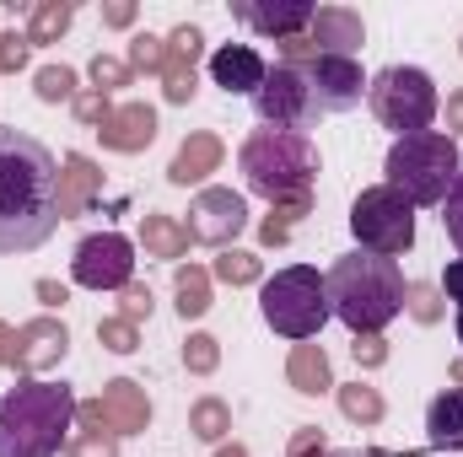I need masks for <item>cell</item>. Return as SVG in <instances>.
Wrapping results in <instances>:
<instances>
[{
  "label": "cell",
  "mask_w": 463,
  "mask_h": 457,
  "mask_svg": "<svg viewBox=\"0 0 463 457\" xmlns=\"http://www.w3.org/2000/svg\"><path fill=\"white\" fill-rule=\"evenodd\" d=\"M286 382L302 393V398H318V393H335V366H329V350L324 344H291L286 355Z\"/></svg>",
  "instance_id": "cell-22"
},
{
  "label": "cell",
  "mask_w": 463,
  "mask_h": 457,
  "mask_svg": "<svg viewBox=\"0 0 463 457\" xmlns=\"http://www.w3.org/2000/svg\"><path fill=\"white\" fill-rule=\"evenodd\" d=\"M151 307H156L151 285H135V280H129V285L118 291V318H124V323H135V329H140V318H151Z\"/></svg>",
  "instance_id": "cell-39"
},
{
  "label": "cell",
  "mask_w": 463,
  "mask_h": 457,
  "mask_svg": "<svg viewBox=\"0 0 463 457\" xmlns=\"http://www.w3.org/2000/svg\"><path fill=\"white\" fill-rule=\"evenodd\" d=\"M103 194V167L81 151H71L60 162V221H76L92 210V200Z\"/></svg>",
  "instance_id": "cell-20"
},
{
  "label": "cell",
  "mask_w": 463,
  "mask_h": 457,
  "mask_svg": "<svg viewBox=\"0 0 463 457\" xmlns=\"http://www.w3.org/2000/svg\"><path fill=\"white\" fill-rule=\"evenodd\" d=\"M71 22H76V5H71V0H38L33 16H27V43H33V49L60 43V38L71 33Z\"/></svg>",
  "instance_id": "cell-28"
},
{
  "label": "cell",
  "mask_w": 463,
  "mask_h": 457,
  "mask_svg": "<svg viewBox=\"0 0 463 457\" xmlns=\"http://www.w3.org/2000/svg\"><path fill=\"white\" fill-rule=\"evenodd\" d=\"M140 247H146V258H162V264L178 269V258L189 253V231H184V221H173L167 210H146L140 216Z\"/></svg>",
  "instance_id": "cell-24"
},
{
  "label": "cell",
  "mask_w": 463,
  "mask_h": 457,
  "mask_svg": "<svg viewBox=\"0 0 463 457\" xmlns=\"http://www.w3.org/2000/svg\"><path fill=\"white\" fill-rule=\"evenodd\" d=\"M76 420V393L65 382L22 377L0 398V457H54L71 436Z\"/></svg>",
  "instance_id": "cell-3"
},
{
  "label": "cell",
  "mask_w": 463,
  "mask_h": 457,
  "mask_svg": "<svg viewBox=\"0 0 463 457\" xmlns=\"http://www.w3.org/2000/svg\"><path fill=\"white\" fill-rule=\"evenodd\" d=\"M442 114H448V129H453V140H463V87H453V92H448Z\"/></svg>",
  "instance_id": "cell-46"
},
{
  "label": "cell",
  "mask_w": 463,
  "mask_h": 457,
  "mask_svg": "<svg viewBox=\"0 0 463 457\" xmlns=\"http://www.w3.org/2000/svg\"><path fill=\"white\" fill-rule=\"evenodd\" d=\"M200 54H205V33L194 22H184V27L167 33V65H162V98L167 103L184 108L194 98V65H200Z\"/></svg>",
  "instance_id": "cell-17"
},
{
  "label": "cell",
  "mask_w": 463,
  "mask_h": 457,
  "mask_svg": "<svg viewBox=\"0 0 463 457\" xmlns=\"http://www.w3.org/2000/svg\"><path fill=\"white\" fill-rule=\"evenodd\" d=\"M216 280H211V269H200V264H178L173 269V296H178V318L184 323H194V318H205L211 307H216V291H211Z\"/></svg>",
  "instance_id": "cell-25"
},
{
  "label": "cell",
  "mask_w": 463,
  "mask_h": 457,
  "mask_svg": "<svg viewBox=\"0 0 463 457\" xmlns=\"http://www.w3.org/2000/svg\"><path fill=\"white\" fill-rule=\"evenodd\" d=\"M98 344L109 350V355H135L140 350V329L135 323H124V318H98Z\"/></svg>",
  "instance_id": "cell-36"
},
{
  "label": "cell",
  "mask_w": 463,
  "mask_h": 457,
  "mask_svg": "<svg viewBox=\"0 0 463 457\" xmlns=\"http://www.w3.org/2000/svg\"><path fill=\"white\" fill-rule=\"evenodd\" d=\"M222 162H227V145H222V135H211V129H194V135H184V145L173 151V162H167V183H173V189L205 183L211 173H222Z\"/></svg>",
  "instance_id": "cell-19"
},
{
  "label": "cell",
  "mask_w": 463,
  "mask_h": 457,
  "mask_svg": "<svg viewBox=\"0 0 463 457\" xmlns=\"http://www.w3.org/2000/svg\"><path fill=\"white\" fill-rule=\"evenodd\" d=\"M189 242H205V247H232L242 231H248V200L237 189H200L194 205H189Z\"/></svg>",
  "instance_id": "cell-13"
},
{
  "label": "cell",
  "mask_w": 463,
  "mask_h": 457,
  "mask_svg": "<svg viewBox=\"0 0 463 457\" xmlns=\"http://www.w3.org/2000/svg\"><path fill=\"white\" fill-rule=\"evenodd\" d=\"M264 76H269V65H264V54H259L253 43H222V49L211 54V81H216L227 98H253V92L264 87Z\"/></svg>",
  "instance_id": "cell-18"
},
{
  "label": "cell",
  "mask_w": 463,
  "mask_h": 457,
  "mask_svg": "<svg viewBox=\"0 0 463 457\" xmlns=\"http://www.w3.org/2000/svg\"><path fill=\"white\" fill-rule=\"evenodd\" d=\"M211 280H222V285H259L264 280V258L259 253H248V247H222V258L211 264Z\"/></svg>",
  "instance_id": "cell-30"
},
{
  "label": "cell",
  "mask_w": 463,
  "mask_h": 457,
  "mask_svg": "<svg viewBox=\"0 0 463 457\" xmlns=\"http://www.w3.org/2000/svg\"><path fill=\"white\" fill-rule=\"evenodd\" d=\"M388 189L404 194L410 205H442L453 194L463 173V156H458V140L442 135V129H420V135H404L388 145Z\"/></svg>",
  "instance_id": "cell-5"
},
{
  "label": "cell",
  "mask_w": 463,
  "mask_h": 457,
  "mask_svg": "<svg viewBox=\"0 0 463 457\" xmlns=\"http://www.w3.org/2000/svg\"><path fill=\"white\" fill-rule=\"evenodd\" d=\"M404 312L415 318V323H442V312H448V302H442V285H431V280H404Z\"/></svg>",
  "instance_id": "cell-31"
},
{
  "label": "cell",
  "mask_w": 463,
  "mask_h": 457,
  "mask_svg": "<svg viewBox=\"0 0 463 457\" xmlns=\"http://www.w3.org/2000/svg\"><path fill=\"white\" fill-rule=\"evenodd\" d=\"M33 92H38V103L54 108V103H76L81 87H76V70H71V65H43V70L33 76Z\"/></svg>",
  "instance_id": "cell-32"
},
{
  "label": "cell",
  "mask_w": 463,
  "mask_h": 457,
  "mask_svg": "<svg viewBox=\"0 0 463 457\" xmlns=\"http://www.w3.org/2000/svg\"><path fill=\"white\" fill-rule=\"evenodd\" d=\"M442 227H448V242L463 253V173H458V183H453V194L442 200Z\"/></svg>",
  "instance_id": "cell-43"
},
{
  "label": "cell",
  "mask_w": 463,
  "mask_h": 457,
  "mask_svg": "<svg viewBox=\"0 0 463 457\" xmlns=\"http://www.w3.org/2000/svg\"><path fill=\"white\" fill-rule=\"evenodd\" d=\"M350 231H355V247L361 253L399 258V253L415 247V205L404 194H393L388 183H372L350 205Z\"/></svg>",
  "instance_id": "cell-8"
},
{
  "label": "cell",
  "mask_w": 463,
  "mask_h": 457,
  "mask_svg": "<svg viewBox=\"0 0 463 457\" xmlns=\"http://www.w3.org/2000/svg\"><path fill=\"white\" fill-rule=\"evenodd\" d=\"M453 382L463 387V360H453Z\"/></svg>",
  "instance_id": "cell-51"
},
{
  "label": "cell",
  "mask_w": 463,
  "mask_h": 457,
  "mask_svg": "<svg viewBox=\"0 0 463 457\" xmlns=\"http://www.w3.org/2000/svg\"><path fill=\"white\" fill-rule=\"evenodd\" d=\"M442 296H453V302L463 307V258L448 264V275H442Z\"/></svg>",
  "instance_id": "cell-47"
},
{
  "label": "cell",
  "mask_w": 463,
  "mask_h": 457,
  "mask_svg": "<svg viewBox=\"0 0 463 457\" xmlns=\"http://www.w3.org/2000/svg\"><path fill=\"white\" fill-rule=\"evenodd\" d=\"M458 54H463V38H458Z\"/></svg>",
  "instance_id": "cell-52"
},
{
  "label": "cell",
  "mask_w": 463,
  "mask_h": 457,
  "mask_svg": "<svg viewBox=\"0 0 463 457\" xmlns=\"http://www.w3.org/2000/svg\"><path fill=\"white\" fill-rule=\"evenodd\" d=\"M65 355H71V329H65L60 318L43 312V318H33V323L16 329V371L43 377V371H54Z\"/></svg>",
  "instance_id": "cell-16"
},
{
  "label": "cell",
  "mask_w": 463,
  "mask_h": 457,
  "mask_svg": "<svg viewBox=\"0 0 463 457\" xmlns=\"http://www.w3.org/2000/svg\"><path fill=\"white\" fill-rule=\"evenodd\" d=\"M286 457H335V447H329L324 425H297L286 442Z\"/></svg>",
  "instance_id": "cell-38"
},
{
  "label": "cell",
  "mask_w": 463,
  "mask_h": 457,
  "mask_svg": "<svg viewBox=\"0 0 463 457\" xmlns=\"http://www.w3.org/2000/svg\"><path fill=\"white\" fill-rule=\"evenodd\" d=\"M232 16L248 22L253 33L286 43V38H302V33L313 27L318 5H313V0H269V5H259V0H232Z\"/></svg>",
  "instance_id": "cell-15"
},
{
  "label": "cell",
  "mask_w": 463,
  "mask_h": 457,
  "mask_svg": "<svg viewBox=\"0 0 463 457\" xmlns=\"http://www.w3.org/2000/svg\"><path fill=\"white\" fill-rule=\"evenodd\" d=\"M335 398L350 425H383V415H388V398L372 382H335Z\"/></svg>",
  "instance_id": "cell-27"
},
{
  "label": "cell",
  "mask_w": 463,
  "mask_h": 457,
  "mask_svg": "<svg viewBox=\"0 0 463 457\" xmlns=\"http://www.w3.org/2000/svg\"><path fill=\"white\" fill-rule=\"evenodd\" d=\"M329 285V307L350 334H383L399 312H404V275L393 258L377 253H340L324 275Z\"/></svg>",
  "instance_id": "cell-2"
},
{
  "label": "cell",
  "mask_w": 463,
  "mask_h": 457,
  "mask_svg": "<svg viewBox=\"0 0 463 457\" xmlns=\"http://www.w3.org/2000/svg\"><path fill=\"white\" fill-rule=\"evenodd\" d=\"M426 447L431 452H463V387H448L426 404Z\"/></svg>",
  "instance_id": "cell-23"
},
{
  "label": "cell",
  "mask_w": 463,
  "mask_h": 457,
  "mask_svg": "<svg viewBox=\"0 0 463 457\" xmlns=\"http://www.w3.org/2000/svg\"><path fill=\"white\" fill-rule=\"evenodd\" d=\"M60 227V162L27 129L0 124V258L43 247Z\"/></svg>",
  "instance_id": "cell-1"
},
{
  "label": "cell",
  "mask_w": 463,
  "mask_h": 457,
  "mask_svg": "<svg viewBox=\"0 0 463 457\" xmlns=\"http://www.w3.org/2000/svg\"><path fill=\"white\" fill-rule=\"evenodd\" d=\"M350 355H355L361 371H377V366H388V340L383 334H355L350 340Z\"/></svg>",
  "instance_id": "cell-41"
},
{
  "label": "cell",
  "mask_w": 463,
  "mask_h": 457,
  "mask_svg": "<svg viewBox=\"0 0 463 457\" xmlns=\"http://www.w3.org/2000/svg\"><path fill=\"white\" fill-rule=\"evenodd\" d=\"M237 173L269 205L302 200V194H313V178H318V145L297 129H253L237 145Z\"/></svg>",
  "instance_id": "cell-4"
},
{
  "label": "cell",
  "mask_w": 463,
  "mask_h": 457,
  "mask_svg": "<svg viewBox=\"0 0 463 457\" xmlns=\"http://www.w3.org/2000/svg\"><path fill=\"white\" fill-rule=\"evenodd\" d=\"M27 54H33L27 33H0V76H16L27 65Z\"/></svg>",
  "instance_id": "cell-42"
},
{
  "label": "cell",
  "mask_w": 463,
  "mask_h": 457,
  "mask_svg": "<svg viewBox=\"0 0 463 457\" xmlns=\"http://www.w3.org/2000/svg\"><path fill=\"white\" fill-rule=\"evenodd\" d=\"M211 457H248V447H242V442H222Z\"/></svg>",
  "instance_id": "cell-49"
},
{
  "label": "cell",
  "mask_w": 463,
  "mask_h": 457,
  "mask_svg": "<svg viewBox=\"0 0 463 457\" xmlns=\"http://www.w3.org/2000/svg\"><path fill=\"white\" fill-rule=\"evenodd\" d=\"M71 280L87 291H124L135 280V242L124 231H92L71 253Z\"/></svg>",
  "instance_id": "cell-11"
},
{
  "label": "cell",
  "mask_w": 463,
  "mask_h": 457,
  "mask_svg": "<svg viewBox=\"0 0 463 457\" xmlns=\"http://www.w3.org/2000/svg\"><path fill=\"white\" fill-rule=\"evenodd\" d=\"M71 108H76V118H81L87 129H103V118L114 114L118 103L109 98V92H92V87H87V92H76V103H71Z\"/></svg>",
  "instance_id": "cell-40"
},
{
  "label": "cell",
  "mask_w": 463,
  "mask_h": 457,
  "mask_svg": "<svg viewBox=\"0 0 463 457\" xmlns=\"http://www.w3.org/2000/svg\"><path fill=\"white\" fill-rule=\"evenodd\" d=\"M76 425H87V431H114V436H135V431L151 425V398H146L140 382L114 377V382H103L98 398H81V404H76Z\"/></svg>",
  "instance_id": "cell-12"
},
{
  "label": "cell",
  "mask_w": 463,
  "mask_h": 457,
  "mask_svg": "<svg viewBox=\"0 0 463 457\" xmlns=\"http://www.w3.org/2000/svg\"><path fill=\"white\" fill-rule=\"evenodd\" d=\"M302 216H313V194L269 205V216L259 221V242H264V247H286V242H291V227H297Z\"/></svg>",
  "instance_id": "cell-29"
},
{
  "label": "cell",
  "mask_w": 463,
  "mask_h": 457,
  "mask_svg": "<svg viewBox=\"0 0 463 457\" xmlns=\"http://www.w3.org/2000/svg\"><path fill=\"white\" fill-rule=\"evenodd\" d=\"M307 87H313V103L318 114H350L361 98H366V76H361V60H307L302 65Z\"/></svg>",
  "instance_id": "cell-14"
},
{
  "label": "cell",
  "mask_w": 463,
  "mask_h": 457,
  "mask_svg": "<svg viewBox=\"0 0 463 457\" xmlns=\"http://www.w3.org/2000/svg\"><path fill=\"white\" fill-rule=\"evenodd\" d=\"M0 366H16V329L0 318Z\"/></svg>",
  "instance_id": "cell-48"
},
{
  "label": "cell",
  "mask_w": 463,
  "mask_h": 457,
  "mask_svg": "<svg viewBox=\"0 0 463 457\" xmlns=\"http://www.w3.org/2000/svg\"><path fill=\"white\" fill-rule=\"evenodd\" d=\"M135 16H140L135 0H109L103 5V27H135Z\"/></svg>",
  "instance_id": "cell-45"
},
{
  "label": "cell",
  "mask_w": 463,
  "mask_h": 457,
  "mask_svg": "<svg viewBox=\"0 0 463 457\" xmlns=\"http://www.w3.org/2000/svg\"><path fill=\"white\" fill-rule=\"evenodd\" d=\"M124 65H129V70H146V76H162V65H167V38H156V33H135Z\"/></svg>",
  "instance_id": "cell-33"
},
{
  "label": "cell",
  "mask_w": 463,
  "mask_h": 457,
  "mask_svg": "<svg viewBox=\"0 0 463 457\" xmlns=\"http://www.w3.org/2000/svg\"><path fill=\"white\" fill-rule=\"evenodd\" d=\"M259 312H264V323L280 334V340H318L324 334V323L335 318V307H329V285H324V275L313 269V264H286V269H275L269 280H264V291H259Z\"/></svg>",
  "instance_id": "cell-6"
},
{
  "label": "cell",
  "mask_w": 463,
  "mask_h": 457,
  "mask_svg": "<svg viewBox=\"0 0 463 457\" xmlns=\"http://www.w3.org/2000/svg\"><path fill=\"white\" fill-rule=\"evenodd\" d=\"M253 108H259V124L264 129H297L307 135L318 124V103H313V87L297 65H275L264 76V87L253 92Z\"/></svg>",
  "instance_id": "cell-10"
},
{
  "label": "cell",
  "mask_w": 463,
  "mask_h": 457,
  "mask_svg": "<svg viewBox=\"0 0 463 457\" xmlns=\"http://www.w3.org/2000/svg\"><path fill=\"white\" fill-rule=\"evenodd\" d=\"M222 366V340L216 334H189L184 340V371L189 377H211Z\"/></svg>",
  "instance_id": "cell-34"
},
{
  "label": "cell",
  "mask_w": 463,
  "mask_h": 457,
  "mask_svg": "<svg viewBox=\"0 0 463 457\" xmlns=\"http://www.w3.org/2000/svg\"><path fill=\"white\" fill-rule=\"evenodd\" d=\"M366 49V22H361V11H350V5H318V16H313V27L302 33V38H286L280 43V65H307V60H355Z\"/></svg>",
  "instance_id": "cell-9"
},
{
  "label": "cell",
  "mask_w": 463,
  "mask_h": 457,
  "mask_svg": "<svg viewBox=\"0 0 463 457\" xmlns=\"http://www.w3.org/2000/svg\"><path fill=\"white\" fill-rule=\"evenodd\" d=\"M103 145L118 151V156H135V151H146L151 140H156V108L151 103H118L114 114L103 118Z\"/></svg>",
  "instance_id": "cell-21"
},
{
  "label": "cell",
  "mask_w": 463,
  "mask_h": 457,
  "mask_svg": "<svg viewBox=\"0 0 463 457\" xmlns=\"http://www.w3.org/2000/svg\"><path fill=\"white\" fill-rule=\"evenodd\" d=\"M366 103L383 129H393L399 140L404 135H420L431 129V118L442 114V98H437V81L420 70V65H388L366 81Z\"/></svg>",
  "instance_id": "cell-7"
},
{
  "label": "cell",
  "mask_w": 463,
  "mask_h": 457,
  "mask_svg": "<svg viewBox=\"0 0 463 457\" xmlns=\"http://www.w3.org/2000/svg\"><path fill=\"white\" fill-rule=\"evenodd\" d=\"M87 76H92V92H109V98H114L118 87H129V81H135V70H129L124 60H114V54H92Z\"/></svg>",
  "instance_id": "cell-35"
},
{
  "label": "cell",
  "mask_w": 463,
  "mask_h": 457,
  "mask_svg": "<svg viewBox=\"0 0 463 457\" xmlns=\"http://www.w3.org/2000/svg\"><path fill=\"white\" fill-rule=\"evenodd\" d=\"M33 296H38V302H43V307H49V312H54V307H65V302H71V291H65V285H60V280H49V275H43V280H33Z\"/></svg>",
  "instance_id": "cell-44"
},
{
  "label": "cell",
  "mask_w": 463,
  "mask_h": 457,
  "mask_svg": "<svg viewBox=\"0 0 463 457\" xmlns=\"http://www.w3.org/2000/svg\"><path fill=\"white\" fill-rule=\"evenodd\" d=\"M189 436L205 442V447H222L232 436V404L227 398H216V393L194 398V404H189Z\"/></svg>",
  "instance_id": "cell-26"
},
{
  "label": "cell",
  "mask_w": 463,
  "mask_h": 457,
  "mask_svg": "<svg viewBox=\"0 0 463 457\" xmlns=\"http://www.w3.org/2000/svg\"><path fill=\"white\" fill-rule=\"evenodd\" d=\"M453 334H458V344H463V307H458V318H453Z\"/></svg>",
  "instance_id": "cell-50"
},
{
  "label": "cell",
  "mask_w": 463,
  "mask_h": 457,
  "mask_svg": "<svg viewBox=\"0 0 463 457\" xmlns=\"http://www.w3.org/2000/svg\"><path fill=\"white\" fill-rule=\"evenodd\" d=\"M65 457H118V436L114 431H76L71 442H65Z\"/></svg>",
  "instance_id": "cell-37"
}]
</instances>
